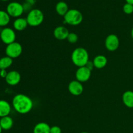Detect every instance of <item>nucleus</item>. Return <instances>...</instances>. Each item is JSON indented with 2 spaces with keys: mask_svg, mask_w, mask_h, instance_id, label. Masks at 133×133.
Instances as JSON below:
<instances>
[{
  "mask_svg": "<svg viewBox=\"0 0 133 133\" xmlns=\"http://www.w3.org/2000/svg\"><path fill=\"white\" fill-rule=\"evenodd\" d=\"M12 106L17 112L25 114L32 110L33 103L29 96L19 94L16 95L13 98Z\"/></svg>",
  "mask_w": 133,
  "mask_h": 133,
  "instance_id": "nucleus-1",
  "label": "nucleus"
},
{
  "mask_svg": "<svg viewBox=\"0 0 133 133\" xmlns=\"http://www.w3.org/2000/svg\"><path fill=\"white\" fill-rule=\"evenodd\" d=\"M71 61L77 67L85 66L89 61V55L87 49L83 48H77L74 49L71 54Z\"/></svg>",
  "mask_w": 133,
  "mask_h": 133,
  "instance_id": "nucleus-2",
  "label": "nucleus"
},
{
  "mask_svg": "<svg viewBox=\"0 0 133 133\" xmlns=\"http://www.w3.org/2000/svg\"><path fill=\"white\" fill-rule=\"evenodd\" d=\"M44 16L42 12L37 9H32L27 16L26 19L29 25L31 27H37L42 23Z\"/></svg>",
  "mask_w": 133,
  "mask_h": 133,
  "instance_id": "nucleus-3",
  "label": "nucleus"
},
{
  "mask_svg": "<svg viewBox=\"0 0 133 133\" xmlns=\"http://www.w3.org/2000/svg\"><path fill=\"white\" fill-rule=\"evenodd\" d=\"M65 23L70 25H78L83 22L82 13L77 9H70L64 16Z\"/></svg>",
  "mask_w": 133,
  "mask_h": 133,
  "instance_id": "nucleus-4",
  "label": "nucleus"
},
{
  "mask_svg": "<svg viewBox=\"0 0 133 133\" xmlns=\"http://www.w3.org/2000/svg\"><path fill=\"white\" fill-rule=\"evenodd\" d=\"M23 51L22 45L19 43L14 42L12 44H9L5 49V53L7 57L11 58H18L21 55Z\"/></svg>",
  "mask_w": 133,
  "mask_h": 133,
  "instance_id": "nucleus-5",
  "label": "nucleus"
},
{
  "mask_svg": "<svg viewBox=\"0 0 133 133\" xmlns=\"http://www.w3.org/2000/svg\"><path fill=\"white\" fill-rule=\"evenodd\" d=\"M24 11L23 6L19 3L13 1L10 3L6 6V12L10 16L14 18H19L22 15Z\"/></svg>",
  "mask_w": 133,
  "mask_h": 133,
  "instance_id": "nucleus-6",
  "label": "nucleus"
},
{
  "mask_svg": "<svg viewBox=\"0 0 133 133\" xmlns=\"http://www.w3.org/2000/svg\"><path fill=\"white\" fill-rule=\"evenodd\" d=\"M1 40L4 44L9 45L14 42L16 40V33L14 30L9 27H6L2 29L0 33Z\"/></svg>",
  "mask_w": 133,
  "mask_h": 133,
  "instance_id": "nucleus-7",
  "label": "nucleus"
},
{
  "mask_svg": "<svg viewBox=\"0 0 133 133\" xmlns=\"http://www.w3.org/2000/svg\"><path fill=\"white\" fill-rule=\"evenodd\" d=\"M105 47L110 51H115L119 45V40L118 36L114 34L109 35L105 40Z\"/></svg>",
  "mask_w": 133,
  "mask_h": 133,
  "instance_id": "nucleus-8",
  "label": "nucleus"
},
{
  "mask_svg": "<svg viewBox=\"0 0 133 133\" xmlns=\"http://www.w3.org/2000/svg\"><path fill=\"white\" fill-rule=\"evenodd\" d=\"M91 74H92V71L86 66L79 68L75 73L76 80L81 83L88 81L90 78Z\"/></svg>",
  "mask_w": 133,
  "mask_h": 133,
  "instance_id": "nucleus-9",
  "label": "nucleus"
},
{
  "mask_svg": "<svg viewBox=\"0 0 133 133\" xmlns=\"http://www.w3.org/2000/svg\"><path fill=\"white\" fill-rule=\"evenodd\" d=\"M68 90L73 96H78L82 94L84 90V88H83L82 83L75 80L70 83L68 85Z\"/></svg>",
  "mask_w": 133,
  "mask_h": 133,
  "instance_id": "nucleus-10",
  "label": "nucleus"
},
{
  "mask_svg": "<svg viewBox=\"0 0 133 133\" xmlns=\"http://www.w3.org/2000/svg\"><path fill=\"white\" fill-rule=\"evenodd\" d=\"M5 81L10 86L17 85L21 81V75L18 71L13 70L8 72L5 77Z\"/></svg>",
  "mask_w": 133,
  "mask_h": 133,
  "instance_id": "nucleus-11",
  "label": "nucleus"
},
{
  "mask_svg": "<svg viewBox=\"0 0 133 133\" xmlns=\"http://www.w3.org/2000/svg\"><path fill=\"white\" fill-rule=\"evenodd\" d=\"M69 31L66 27L64 26H58L55 29L53 35L55 38L58 40H63L67 39L69 35Z\"/></svg>",
  "mask_w": 133,
  "mask_h": 133,
  "instance_id": "nucleus-12",
  "label": "nucleus"
},
{
  "mask_svg": "<svg viewBox=\"0 0 133 133\" xmlns=\"http://www.w3.org/2000/svg\"><path fill=\"white\" fill-rule=\"evenodd\" d=\"M28 23L26 18H18L14 20L13 23V27L14 29L18 31H22L25 29L28 26Z\"/></svg>",
  "mask_w": 133,
  "mask_h": 133,
  "instance_id": "nucleus-13",
  "label": "nucleus"
},
{
  "mask_svg": "<svg viewBox=\"0 0 133 133\" xmlns=\"http://www.w3.org/2000/svg\"><path fill=\"white\" fill-rule=\"evenodd\" d=\"M11 111V107L5 100H0V118L7 116Z\"/></svg>",
  "mask_w": 133,
  "mask_h": 133,
  "instance_id": "nucleus-14",
  "label": "nucleus"
},
{
  "mask_svg": "<svg viewBox=\"0 0 133 133\" xmlns=\"http://www.w3.org/2000/svg\"><path fill=\"white\" fill-rule=\"evenodd\" d=\"M123 104L128 108H133V92L131 90L126 91L122 96Z\"/></svg>",
  "mask_w": 133,
  "mask_h": 133,
  "instance_id": "nucleus-15",
  "label": "nucleus"
},
{
  "mask_svg": "<svg viewBox=\"0 0 133 133\" xmlns=\"http://www.w3.org/2000/svg\"><path fill=\"white\" fill-rule=\"evenodd\" d=\"M94 66L97 69H102L106 66L107 64V58L104 55H97L93 61Z\"/></svg>",
  "mask_w": 133,
  "mask_h": 133,
  "instance_id": "nucleus-16",
  "label": "nucleus"
},
{
  "mask_svg": "<svg viewBox=\"0 0 133 133\" xmlns=\"http://www.w3.org/2000/svg\"><path fill=\"white\" fill-rule=\"evenodd\" d=\"M51 127L45 122L37 123L33 129V133H50Z\"/></svg>",
  "mask_w": 133,
  "mask_h": 133,
  "instance_id": "nucleus-17",
  "label": "nucleus"
},
{
  "mask_svg": "<svg viewBox=\"0 0 133 133\" xmlns=\"http://www.w3.org/2000/svg\"><path fill=\"white\" fill-rule=\"evenodd\" d=\"M13 123H14V122H13L12 118L9 116L3 117V118H1V119H0V125L3 130L7 131V130L10 129L12 127Z\"/></svg>",
  "mask_w": 133,
  "mask_h": 133,
  "instance_id": "nucleus-18",
  "label": "nucleus"
},
{
  "mask_svg": "<svg viewBox=\"0 0 133 133\" xmlns=\"http://www.w3.org/2000/svg\"><path fill=\"white\" fill-rule=\"evenodd\" d=\"M55 10L57 14L60 16H64L65 14L68 12L69 10L68 6L67 3L64 1H59L58 3L56 5Z\"/></svg>",
  "mask_w": 133,
  "mask_h": 133,
  "instance_id": "nucleus-19",
  "label": "nucleus"
},
{
  "mask_svg": "<svg viewBox=\"0 0 133 133\" xmlns=\"http://www.w3.org/2000/svg\"><path fill=\"white\" fill-rule=\"evenodd\" d=\"M12 58L9 57H4L0 58V70H6L12 64Z\"/></svg>",
  "mask_w": 133,
  "mask_h": 133,
  "instance_id": "nucleus-20",
  "label": "nucleus"
},
{
  "mask_svg": "<svg viewBox=\"0 0 133 133\" xmlns=\"http://www.w3.org/2000/svg\"><path fill=\"white\" fill-rule=\"evenodd\" d=\"M10 20V16L6 11L0 10V27L7 25Z\"/></svg>",
  "mask_w": 133,
  "mask_h": 133,
  "instance_id": "nucleus-21",
  "label": "nucleus"
},
{
  "mask_svg": "<svg viewBox=\"0 0 133 133\" xmlns=\"http://www.w3.org/2000/svg\"><path fill=\"white\" fill-rule=\"evenodd\" d=\"M68 41L71 44H75L78 40V36L75 32H70L67 38Z\"/></svg>",
  "mask_w": 133,
  "mask_h": 133,
  "instance_id": "nucleus-22",
  "label": "nucleus"
},
{
  "mask_svg": "<svg viewBox=\"0 0 133 133\" xmlns=\"http://www.w3.org/2000/svg\"><path fill=\"white\" fill-rule=\"evenodd\" d=\"M123 10L126 14H131L133 13V5L126 3L123 6Z\"/></svg>",
  "mask_w": 133,
  "mask_h": 133,
  "instance_id": "nucleus-23",
  "label": "nucleus"
},
{
  "mask_svg": "<svg viewBox=\"0 0 133 133\" xmlns=\"http://www.w3.org/2000/svg\"><path fill=\"white\" fill-rule=\"evenodd\" d=\"M62 130L58 126H53L51 127L50 133H61Z\"/></svg>",
  "mask_w": 133,
  "mask_h": 133,
  "instance_id": "nucleus-24",
  "label": "nucleus"
},
{
  "mask_svg": "<svg viewBox=\"0 0 133 133\" xmlns=\"http://www.w3.org/2000/svg\"><path fill=\"white\" fill-rule=\"evenodd\" d=\"M8 73L6 72V70H0V77L2 78L5 79V77L7 75Z\"/></svg>",
  "mask_w": 133,
  "mask_h": 133,
  "instance_id": "nucleus-25",
  "label": "nucleus"
},
{
  "mask_svg": "<svg viewBox=\"0 0 133 133\" xmlns=\"http://www.w3.org/2000/svg\"><path fill=\"white\" fill-rule=\"evenodd\" d=\"M86 66H87L88 68H89L90 70L92 71V70L93 69V68L94 67V63L93 62H92V61H88V63L87 64V65H86Z\"/></svg>",
  "mask_w": 133,
  "mask_h": 133,
  "instance_id": "nucleus-26",
  "label": "nucleus"
},
{
  "mask_svg": "<svg viewBox=\"0 0 133 133\" xmlns=\"http://www.w3.org/2000/svg\"><path fill=\"white\" fill-rule=\"evenodd\" d=\"M125 1L127 3L131 4V5H133V0H125Z\"/></svg>",
  "mask_w": 133,
  "mask_h": 133,
  "instance_id": "nucleus-27",
  "label": "nucleus"
},
{
  "mask_svg": "<svg viewBox=\"0 0 133 133\" xmlns=\"http://www.w3.org/2000/svg\"><path fill=\"white\" fill-rule=\"evenodd\" d=\"M131 36H132V38L133 39V27H132V30H131Z\"/></svg>",
  "mask_w": 133,
  "mask_h": 133,
  "instance_id": "nucleus-28",
  "label": "nucleus"
},
{
  "mask_svg": "<svg viewBox=\"0 0 133 133\" xmlns=\"http://www.w3.org/2000/svg\"><path fill=\"white\" fill-rule=\"evenodd\" d=\"M2 128H1V125H0V133H1V132H2Z\"/></svg>",
  "mask_w": 133,
  "mask_h": 133,
  "instance_id": "nucleus-29",
  "label": "nucleus"
},
{
  "mask_svg": "<svg viewBox=\"0 0 133 133\" xmlns=\"http://www.w3.org/2000/svg\"><path fill=\"white\" fill-rule=\"evenodd\" d=\"M1 1H8V0H1Z\"/></svg>",
  "mask_w": 133,
  "mask_h": 133,
  "instance_id": "nucleus-30",
  "label": "nucleus"
},
{
  "mask_svg": "<svg viewBox=\"0 0 133 133\" xmlns=\"http://www.w3.org/2000/svg\"><path fill=\"white\" fill-rule=\"evenodd\" d=\"M81 133H88V132H81Z\"/></svg>",
  "mask_w": 133,
  "mask_h": 133,
  "instance_id": "nucleus-31",
  "label": "nucleus"
}]
</instances>
